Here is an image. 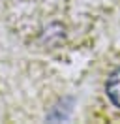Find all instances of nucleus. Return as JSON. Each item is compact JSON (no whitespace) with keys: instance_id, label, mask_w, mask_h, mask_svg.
I'll list each match as a JSON object with an SVG mask.
<instances>
[{"instance_id":"f257e3e1","label":"nucleus","mask_w":120,"mask_h":124,"mask_svg":"<svg viewBox=\"0 0 120 124\" xmlns=\"http://www.w3.org/2000/svg\"><path fill=\"white\" fill-rule=\"evenodd\" d=\"M105 92H107V98L111 100L112 105L120 109V66L114 68V70L111 71V75L107 77Z\"/></svg>"}]
</instances>
